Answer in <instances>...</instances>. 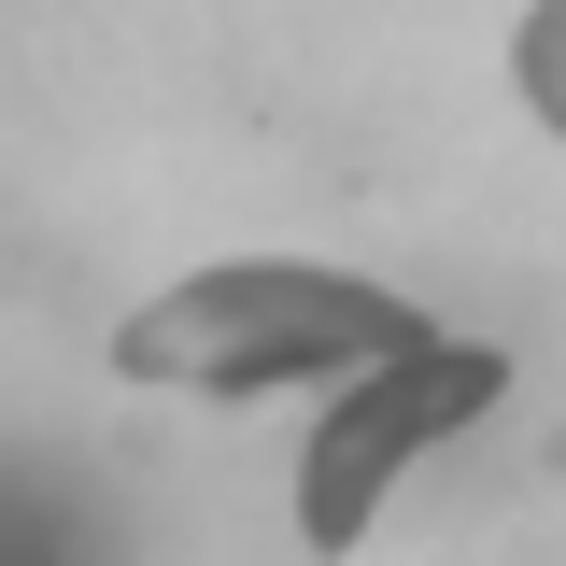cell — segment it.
I'll list each match as a JSON object with an SVG mask.
<instances>
[{
  "label": "cell",
  "mask_w": 566,
  "mask_h": 566,
  "mask_svg": "<svg viewBox=\"0 0 566 566\" xmlns=\"http://www.w3.org/2000/svg\"><path fill=\"white\" fill-rule=\"evenodd\" d=\"M424 312L397 283L354 270H297V255H241V270L170 283L156 312L114 326L128 382H199V397H255V382H312V368H368V354H411Z\"/></svg>",
  "instance_id": "1"
},
{
  "label": "cell",
  "mask_w": 566,
  "mask_h": 566,
  "mask_svg": "<svg viewBox=\"0 0 566 566\" xmlns=\"http://www.w3.org/2000/svg\"><path fill=\"white\" fill-rule=\"evenodd\" d=\"M482 397H510V368H495V354H468V340L368 354V382L326 411L312 468H297V524H312V553H354V538H368V510H382V482L411 468L424 439H453Z\"/></svg>",
  "instance_id": "2"
},
{
  "label": "cell",
  "mask_w": 566,
  "mask_h": 566,
  "mask_svg": "<svg viewBox=\"0 0 566 566\" xmlns=\"http://www.w3.org/2000/svg\"><path fill=\"white\" fill-rule=\"evenodd\" d=\"M510 71H524V99H538V114L566 128V0H538V14H524V43H510Z\"/></svg>",
  "instance_id": "3"
}]
</instances>
